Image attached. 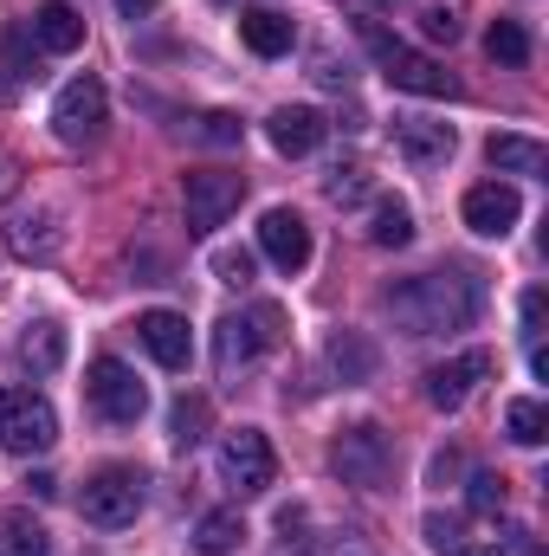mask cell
I'll return each instance as SVG.
<instances>
[{
  "label": "cell",
  "mask_w": 549,
  "mask_h": 556,
  "mask_svg": "<svg viewBox=\"0 0 549 556\" xmlns=\"http://www.w3.org/2000/svg\"><path fill=\"white\" fill-rule=\"evenodd\" d=\"M485 311V291L472 273H420L388 285V317L408 330V337H446V330H465L472 317Z\"/></svg>",
  "instance_id": "cell-1"
},
{
  "label": "cell",
  "mask_w": 549,
  "mask_h": 556,
  "mask_svg": "<svg viewBox=\"0 0 549 556\" xmlns=\"http://www.w3.org/2000/svg\"><path fill=\"white\" fill-rule=\"evenodd\" d=\"M362 39H369V52L382 59V78H388L395 91H413V98H452V91H459V78H452L439 59H426V52L401 46L382 20H362Z\"/></svg>",
  "instance_id": "cell-2"
},
{
  "label": "cell",
  "mask_w": 549,
  "mask_h": 556,
  "mask_svg": "<svg viewBox=\"0 0 549 556\" xmlns=\"http://www.w3.org/2000/svg\"><path fill=\"white\" fill-rule=\"evenodd\" d=\"M330 472L356 492H382L395 479V440L375 427V420H356L330 440Z\"/></svg>",
  "instance_id": "cell-3"
},
{
  "label": "cell",
  "mask_w": 549,
  "mask_h": 556,
  "mask_svg": "<svg viewBox=\"0 0 549 556\" xmlns=\"http://www.w3.org/2000/svg\"><path fill=\"white\" fill-rule=\"evenodd\" d=\"M78 511H85V525H98V531H124V525H137L142 472L137 466H104V472H91L85 492H78Z\"/></svg>",
  "instance_id": "cell-4"
},
{
  "label": "cell",
  "mask_w": 549,
  "mask_h": 556,
  "mask_svg": "<svg viewBox=\"0 0 549 556\" xmlns=\"http://www.w3.org/2000/svg\"><path fill=\"white\" fill-rule=\"evenodd\" d=\"M246 201V175L233 168H188L181 175V207H188V233H214L227 227V214Z\"/></svg>",
  "instance_id": "cell-5"
},
{
  "label": "cell",
  "mask_w": 549,
  "mask_h": 556,
  "mask_svg": "<svg viewBox=\"0 0 549 556\" xmlns=\"http://www.w3.org/2000/svg\"><path fill=\"white\" fill-rule=\"evenodd\" d=\"M278 304H259L253 317H220V330H214V369L220 376H240V369H253L266 350L278 343Z\"/></svg>",
  "instance_id": "cell-6"
},
{
  "label": "cell",
  "mask_w": 549,
  "mask_h": 556,
  "mask_svg": "<svg viewBox=\"0 0 549 556\" xmlns=\"http://www.w3.org/2000/svg\"><path fill=\"white\" fill-rule=\"evenodd\" d=\"M59 440V415L33 389H0V446L7 453H46Z\"/></svg>",
  "instance_id": "cell-7"
},
{
  "label": "cell",
  "mask_w": 549,
  "mask_h": 556,
  "mask_svg": "<svg viewBox=\"0 0 549 556\" xmlns=\"http://www.w3.org/2000/svg\"><path fill=\"white\" fill-rule=\"evenodd\" d=\"M220 479H227L240 498H259V492L278 479L272 440H266L259 427H233V433L220 440Z\"/></svg>",
  "instance_id": "cell-8"
},
{
  "label": "cell",
  "mask_w": 549,
  "mask_h": 556,
  "mask_svg": "<svg viewBox=\"0 0 549 556\" xmlns=\"http://www.w3.org/2000/svg\"><path fill=\"white\" fill-rule=\"evenodd\" d=\"M85 395H91V408L111 420V427H137L142 408H149V389L137 382V369H130V363H117V356H98V363H91Z\"/></svg>",
  "instance_id": "cell-9"
},
{
  "label": "cell",
  "mask_w": 549,
  "mask_h": 556,
  "mask_svg": "<svg viewBox=\"0 0 549 556\" xmlns=\"http://www.w3.org/2000/svg\"><path fill=\"white\" fill-rule=\"evenodd\" d=\"M104 85L98 78H72L65 91H59V104H52V130H59V142H72V149H85V142H98V130H104Z\"/></svg>",
  "instance_id": "cell-10"
},
{
  "label": "cell",
  "mask_w": 549,
  "mask_h": 556,
  "mask_svg": "<svg viewBox=\"0 0 549 556\" xmlns=\"http://www.w3.org/2000/svg\"><path fill=\"white\" fill-rule=\"evenodd\" d=\"M491 376V350H465V356H452V363H439V369H426V402L439 408V415H452V408H465L472 402V389Z\"/></svg>",
  "instance_id": "cell-11"
},
{
  "label": "cell",
  "mask_w": 549,
  "mask_h": 556,
  "mask_svg": "<svg viewBox=\"0 0 549 556\" xmlns=\"http://www.w3.org/2000/svg\"><path fill=\"white\" fill-rule=\"evenodd\" d=\"M259 253L272 260L284 278H297L310 266V227H304V214H291V207H272L266 220H259Z\"/></svg>",
  "instance_id": "cell-12"
},
{
  "label": "cell",
  "mask_w": 549,
  "mask_h": 556,
  "mask_svg": "<svg viewBox=\"0 0 549 556\" xmlns=\"http://www.w3.org/2000/svg\"><path fill=\"white\" fill-rule=\"evenodd\" d=\"M518 214H524V201H518L511 181H478V188L465 194V227L485 233V240H505V233L518 227Z\"/></svg>",
  "instance_id": "cell-13"
},
{
  "label": "cell",
  "mask_w": 549,
  "mask_h": 556,
  "mask_svg": "<svg viewBox=\"0 0 549 556\" xmlns=\"http://www.w3.org/2000/svg\"><path fill=\"white\" fill-rule=\"evenodd\" d=\"M137 337L162 369H188V363H194V337H188V317H181V311H142Z\"/></svg>",
  "instance_id": "cell-14"
},
{
  "label": "cell",
  "mask_w": 549,
  "mask_h": 556,
  "mask_svg": "<svg viewBox=\"0 0 549 556\" xmlns=\"http://www.w3.org/2000/svg\"><path fill=\"white\" fill-rule=\"evenodd\" d=\"M395 149L413 168H433L459 149V137H452V124H433V117H395Z\"/></svg>",
  "instance_id": "cell-15"
},
{
  "label": "cell",
  "mask_w": 549,
  "mask_h": 556,
  "mask_svg": "<svg viewBox=\"0 0 549 556\" xmlns=\"http://www.w3.org/2000/svg\"><path fill=\"white\" fill-rule=\"evenodd\" d=\"M323 130H330V124H323L317 111H304V104H284V111L266 117V137H272L278 155H310V149L323 142Z\"/></svg>",
  "instance_id": "cell-16"
},
{
  "label": "cell",
  "mask_w": 549,
  "mask_h": 556,
  "mask_svg": "<svg viewBox=\"0 0 549 556\" xmlns=\"http://www.w3.org/2000/svg\"><path fill=\"white\" fill-rule=\"evenodd\" d=\"M33 46H39V52H78V46H85V20H78V7L46 0V7L33 13Z\"/></svg>",
  "instance_id": "cell-17"
},
{
  "label": "cell",
  "mask_w": 549,
  "mask_h": 556,
  "mask_svg": "<svg viewBox=\"0 0 549 556\" xmlns=\"http://www.w3.org/2000/svg\"><path fill=\"white\" fill-rule=\"evenodd\" d=\"M7 240H13V253L20 260H39V266H52L59 260V227H52V214H20L13 227H7Z\"/></svg>",
  "instance_id": "cell-18"
},
{
  "label": "cell",
  "mask_w": 549,
  "mask_h": 556,
  "mask_svg": "<svg viewBox=\"0 0 549 556\" xmlns=\"http://www.w3.org/2000/svg\"><path fill=\"white\" fill-rule=\"evenodd\" d=\"M240 39L259 52V59H284L297 46V26L284 13H240Z\"/></svg>",
  "instance_id": "cell-19"
},
{
  "label": "cell",
  "mask_w": 549,
  "mask_h": 556,
  "mask_svg": "<svg viewBox=\"0 0 549 556\" xmlns=\"http://www.w3.org/2000/svg\"><path fill=\"white\" fill-rule=\"evenodd\" d=\"M485 155H491V168L498 175H544L549 168V149L531 137H491L485 142Z\"/></svg>",
  "instance_id": "cell-20"
},
{
  "label": "cell",
  "mask_w": 549,
  "mask_h": 556,
  "mask_svg": "<svg viewBox=\"0 0 549 556\" xmlns=\"http://www.w3.org/2000/svg\"><path fill=\"white\" fill-rule=\"evenodd\" d=\"M20 363H26L33 376H52V369L65 363V330H59V324H33V330L20 337Z\"/></svg>",
  "instance_id": "cell-21"
},
{
  "label": "cell",
  "mask_w": 549,
  "mask_h": 556,
  "mask_svg": "<svg viewBox=\"0 0 549 556\" xmlns=\"http://www.w3.org/2000/svg\"><path fill=\"white\" fill-rule=\"evenodd\" d=\"M46 525L33 511H0V556H46Z\"/></svg>",
  "instance_id": "cell-22"
},
{
  "label": "cell",
  "mask_w": 549,
  "mask_h": 556,
  "mask_svg": "<svg viewBox=\"0 0 549 556\" xmlns=\"http://www.w3.org/2000/svg\"><path fill=\"white\" fill-rule=\"evenodd\" d=\"M330 363H336L343 382H369V376H375V343L356 337V330H343V337L330 343Z\"/></svg>",
  "instance_id": "cell-23"
},
{
  "label": "cell",
  "mask_w": 549,
  "mask_h": 556,
  "mask_svg": "<svg viewBox=\"0 0 549 556\" xmlns=\"http://www.w3.org/2000/svg\"><path fill=\"white\" fill-rule=\"evenodd\" d=\"M240 538H246L240 511H207V518H201V531H194L201 556H227V551H240Z\"/></svg>",
  "instance_id": "cell-24"
},
{
  "label": "cell",
  "mask_w": 549,
  "mask_h": 556,
  "mask_svg": "<svg viewBox=\"0 0 549 556\" xmlns=\"http://www.w3.org/2000/svg\"><path fill=\"white\" fill-rule=\"evenodd\" d=\"M505 433H511L518 446H544L549 440V408L544 402H511V408H505Z\"/></svg>",
  "instance_id": "cell-25"
},
{
  "label": "cell",
  "mask_w": 549,
  "mask_h": 556,
  "mask_svg": "<svg viewBox=\"0 0 549 556\" xmlns=\"http://www.w3.org/2000/svg\"><path fill=\"white\" fill-rule=\"evenodd\" d=\"M485 52H491L498 65H531V33H524L518 20H491V33H485Z\"/></svg>",
  "instance_id": "cell-26"
},
{
  "label": "cell",
  "mask_w": 549,
  "mask_h": 556,
  "mask_svg": "<svg viewBox=\"0 0 549 556\" xmlns=\"http://www.w3.org/2000/svg\"><path fill=\"white\" fill-rule=\"evenodd\" d=\"M369 240H375V247H408V240H413V214L401 207V201H375Z\"/></svg>",
  "instance_id": "cell-27"
},
{
  "label": "cell",
  "mask_w": 549,
  "mask_h": 556,
  "mask_svg": "<svg viewBox=\"0 0 549 556\" xmlns=\"http://www.w3.org/2000/svg\"><path fill=\"white\" fill-rule=\"evenodd\" d=\"M201 427H207V402H201V395H181L175 415H168V440H175V446H194Z\"/></svg>",
  "instance_id": "cell-28"
},
{
  "label": "cell",
  "mask_w": 549,
  "mask_h": 556,
  "mask_svg": "<svg viewBox=\"0 0 549 556\" xmlns=\"http://www.w3.org/2000/svg\"><path fill=\"white\" fill-rule=\"evenodd\" d=\"M0 72H7L13 85H20V78H39V72H33V46H26V33H20V26H7V33H0Z\"/></svg>",
  "instance_id": "cell-29"
},
{
  "label": "cell",
  "mask_w": 549,
  "mask_h": 556,
  "mask_svg": "<svg viewBox=\"0 0 549 556\" xmlns=\"http://www.w3.org/2000/svg\"><path fill=\"white\" fill-rule=\"evenodd\" d=\"M323 194H330L336 207H349V201H362V194H369V168H362V162H349V168H330V181H323Z\"/></svg>",
  "instance_id": "cell-30"
},
{
  "label": "cell",
  "mask_w": 549,
  "mask_h": 556,
  "mask_svg": "<svg viewBox=\"0 0 549 556\" xmlns=\"http://www.w3.org/2000/svg\"><path fill=\"white\" fill-rule=\"evenodd\" d=\"M465 505H472L478 518H498V511H505V479H498V472H472Z\"/></svg>",
  "instance_id": "cell-31"
},
{
  "label": "cell",
  "mask_w": 549,
  "mask_h": 556,
  "mask_svg": "<svg viewBox=\"0 0 549 556\" xmlns=\"http://www.w3.org/2000/svg\"><path fill=\"white\" fill-rule=\"evenodd\" d=\"M214 278L220 285H253V253L246 247H220L214 253Z\"/></svg>",
  "instance_id": "cell-32"
},
{
  "label": "cell",
  "mask_w": 549,
  "mask_h": 556,
  "mask_svg": "<svg viewBox=\"0 0 549 556\" xmlns=\"http://www.w3.org/2000/svg\"><path fill=\"white\" fill-rule=\"evenodd\" d=\"M420 531H426V544H433L439 556H459V544H465V538H459V525H452V518H439V511H426V525H420Z\"/></svg>",
  "instance_id": "cell-33"
},
{
  "label": "cell",
  "mask_w": 549,
  "mask_h": 556,
  "mask_svg": "<svg viewBox=\"0 0 549 556\" xmlns=\"http://www.w3.org/2000/svg\"><path fill=\"white\" fill-rule=\"evenodd\" d=\"M194 137H201V142H240V117L207 111V117H194Z\"/></svg>",
  "instance_id": "cell-34"
},
{
  "label": "cell",
  "mask_w": 549,
  "mask_h": 556,
  "mask_svg": "<svg viewBox=\"0 0 549 556\" xmlns=\"http://www.w3.org/2000/svg\"><path fill=\"white\" fill-rule=\"evenodd\" d=\"M297 556H375L362 538H323V544H297Z\"/></svg>",
  "instance_id": "cell-35"
},
{
  "label": "cell",
  "mask_w": 549,
  "mask_h": 556,
  "mask_svg": "<svg viewBox=\"0 0 549 556\" xmlns=\"http://www.w3.org/2000/svg\"><path fill=\"white\" fill-rule=\"evenodd\" d=\"M13 188H20V155H13V149H0V201H7Z\"/></svg>",
  "instance_id": "cell-36"
},
{
  "label": "cell",
  "mask_w": 549,
  "mask_h": 556,
  "mask_svg": "<svg viewBox=\"0 0 549 556\" xmlns=\"http://www.w3.org/2000/svg\"><path fill=\"white\" fill-rule=\"evenodd\" d=\"M544 324V291H524V337H537Z\"/></svg>",
  "instance_id": "cell-37"
},
{
  "label": "cell",
  "mask_w": 549,
  "mask_h": 556,
  "mask_svg": "<svg viewBox=\"0 0 549 556\" xmlns=\"http://www.w3.org/2000/svg\"><path fill=\"white\" fill-rule=\"evenodd\" d=\"M117 7H124V13H130V20H142V13H155V7H162V0H117Z\"/></svg>",
  "instance_id": "cell-38"
},
{
  "label": "cell",
  "mask_w": 549,
  "mask_h": 556,
  "mask_svg": "<svg viewBox=\"0 0 549 556\" xmlns=\"http://www.w3.org/2000/svg\"><path fill=\"white\" fill-rule=\"evenodd\" d=\"M459 556H505L498 544H459Z\"/></svg>",
  "instance_id": "cell-39"
},
{
  "label": "cell",
  "mask_w": 549,
  "mask_h": 556,
  "mask_svg": "<svg viewBox=\"0 0 549 556\" xmlns=\"http://www.w3.org/2000/svg\"><path fill=\"white\" fill-rule=\"evenodd\" d=\"M0 98H7V91H0Z\"/></svg>",
  "instance_id": "cell-40"
}]
</instances>
